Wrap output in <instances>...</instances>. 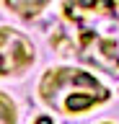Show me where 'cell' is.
<instances>
[{"label": "cell", "mask_w": 119, "mask_h": 124, "mask_svg": "<svg viewBox=\"0 0 119 124\" xmlns=\"http://www.w3.org/2000/svg\"><path fill=\"white\" fill-rule=\"evenodd\" d=\"M0 122L3 124H16L18 114H16V101L10 98V93H0Z\"/></svg>", "instance_id": "cell-4"}, {"label": "cell", "mask_w": 119, "mask_h": 124, "mask_svg": "<svg viewBox=\"0 0 119 124\" xmlns=\"http://www.w3.org/2000/svg\"><path fill=\"white\" fill-rule=\"evenodd\" d=\"M36 98L60 116H80L111 101V88L75 65H52L36 83Z\"/></svg>", "instance_id": "cell-1"}, {"label": "cell", "mask_w": 119, "mask_h": 124, "mask_svg": "<svg viewBox=\"0 0 119 124\" xmlns=\"http://www.w3.org/2000/svg\"><path fill=\"white\" fill-rule=\"evenodd\" d=\"M52 0H3V5L10 16H16L21 21H34L39 18L44 10L49 8Z\"/></svg>", "instance_id": "cell-3"}, {"label": "cell", "mask_w": 119, "mask_h": 124, "mask_svg": "<svg viewBox=\"0 0 119 124\" xmlns=\"http://www.w3.org/2000/svg\"><path fill=\"white\" fill-rule=\"evenodd\" d=\"M34 62H36V49L31 39L5 23L0 29V78L3 80L21 78L34 67Z\"/></svg>", "instance_id": "cell-2"}]
</instances>
